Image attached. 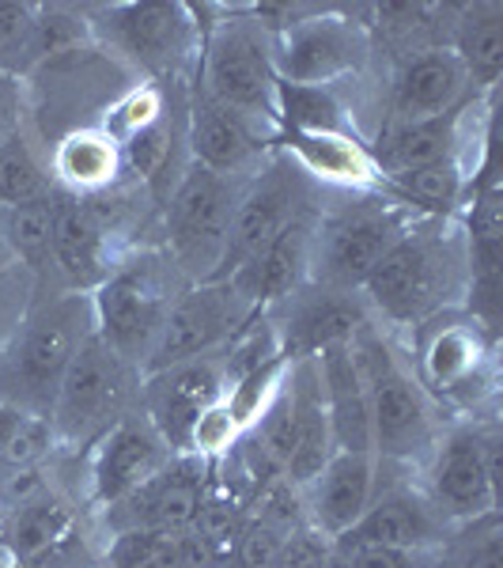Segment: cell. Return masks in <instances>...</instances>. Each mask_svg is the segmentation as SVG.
<instances>
[{
	"label": "cell",
	"mask_w": 503,
	"mask_h": 568,
	"mask_svg": "<svg viewBox=\"0 0 503 568\" xmlns=\"http://www.w3.org/2000/svg\"><path fill=\"white\" fill-rule=\"evenodd\" d=\"M239 190L243 179H227L189 163L167 201L160 205L155 243L175 262V270L186 277V284L219 277Z\"/></svg>",
	"instance_id": "obj_12"
},
{
	"label": "cell",
	"mask_w": 503,
	"mask_h": 568,
	"mask_svg": "<svg viewBox=\"0 0 503 568\" xmlns=\"http://www.w3.org/2000/svg\"><path fill=\"white\" fill-rule=\"evenodd\" d=\"M45 163H50L53 186L65 190V194L91 197L122 186V155H117V144L99 125L53 141L45 149Z\"/></svg>",
	"instance_id": "obj_29"
},
{
	"label": "cell",
	"mask_w": 503,
	"mask_h": 568,
	"mask_svg": "<svg viewBox=\"0 0 503 568\" xmlns=\"http://www.w3.org/2000/svg\"><path fill=\"white\" fill-rule=\"evenodd\" d=\"M99 568H219L194 530H117L99 538Z\"/></svg>",
	"instance_id": "obj_28"
},
{
	"label": "cell",
	"mask_w": 503,
	"mask_h": 568,
	"mask_svg": "<svg viewBox=\"0 0 503 568\" xmlns=\"http://www.w3.org/2000/svg\"><path fill=\"white\" fill-rule=\"evenodd\" d=\"M227 390L224 353L194 356V361L167 364L141 375V398L136 409L152 420L163 444L175 455H189V436L208 406H216Z\"/></svg>",
	"instance_id": "obj_16"
},
{
	"label": "cell",
	"mask_w": 503,
	"mask_h": 568,
	"mask_svg": "<svg viewBox=\"0 0 503 568\" xmlns=\"http://www.w3.org/2000/svg\"><path fill=\"white\" fill-rule=\"evenodd\" d=\"M500 420H446L413 470L420 493L446 527H465L500 511Z\"/></svg>",
	"instance_id": "obj_11"
},
{
	"label": "cell",
	"mask_w": 503,
	"mask_h": 568,
	"mask_svg": "<svg viewBox=\"0 0 503 568\" xmlns=\"http://www.w3.org/2000/svg\"><path fill=\"white\" fill-rule=\"evenodd\" d=\"M462 61L473 95H492L503 72V8L500 4H465L454 8L451 42Z\"/></svg>",
	"instance_id": "obj_30"
},
{
	"label": "cell",
	"mask_w": 503,
	"mask_h": 568,
	"mask_svg": "<svg viewBox=\"0 0 503 568\" xmlns=\"http://www.w3.org/2000/svg\"><path fill=\"white\" fill-rule=\"evenodd\" d=\"M470 80L451 45L401 53L387 88V118L382 122H424V118L454 114L470 103Z\"/></svg>",
	"instance_id": "obj_23"
},
{
	"label": "cell",
	"mask_w": 503,
	"mask_h": 568,
	"mask_svg": "<svg viewBox=\"0 0 503 568\" xmlns=\"http://www.w3.org/2000/svg\"><path fill=\"white\" fill-rule=\"evenodd\" d=\"M446 538H451V527L435 516V508L420 493L413 470L379 463V489H374L368 511L360 516V524L333 542H374L413 549V554H439Z\"/></svg>",
	"instance_id": "obj_18"
},
{
	"label": "cell",
	"mask_w": 503,
	"mask_h": 568,
	"mask_svg": "<svg viewBox=\"0 0 503 568\" xmlns=\"http://www.w3.org/2000/svg\"><path fill=\"white\" fill-rule=\"evenodd\" d=\"M8 270H16V258H12V251H8L4 235H0V277H4Z\"/></svg>",
	"instance_id": "obj_40"
},
{
	"label": "cell",
	"mask_w": 503,
	"mask_h": 568,
	"mask_svg": "<svg viewBox=\"0 0 503 568\" xmlns=\"http://www.w3.org/2000/svg\"><path fill=\"white\" fill-rule=\"evenodd\" d=\"M432 568H503L500 546V511L478 519V524L454 527Z\"/></svg>",
	"instance_id": "obj_35"
},
{
	"label": "cell",
	"mask_w": 503,
	"mask_h": 568,
	"mask_svg": "<svg viewBox=\"0 0 503 568\" xmlns=\"http://www.w3.org/2000/svg\"><path fill=\"white\" fill-rule=\"evenodd\" d=\"M250 318H258V311L246 304L232 281L186 284L171 304L167 318H163V329L155 337V349L144 372L194 361V356L224 353Z\"/></svg>",
	"instance_id": "obj_14"
},
{
	"label": "cell",
	"mask_w": 503,
	"mask_h": 568,
	"mask_svg": "<svg viewBox=\"0 0 503 568\" xmlns=\"http://www.w3.org/2000/svg\"><path fill=\"white\" fill-rule=\"evenodd\" d=\"M175 452L163 444V436L152 428V420L133 409L130 417L117 420L110 433H103L95 444L80 455V485L76 500L95 524L103 511L117 508L125 497H133L144 481H152L163 470Z\"/></svg>",
	"instance_id": "obj_13"
},
{
	"label": "cell",
	"mask_w": 503,
	"mask_h": 568,
	"mask_svg": "<svg viewBox=\"0 0 503 568\" xmlns=\"http://www.w3.org/2000/svg\"><path fill=\"white\" fill-rule=\"evenodd\" d=\"M141 398V372L122 361L95 334L72 356L53 406L45 414L58 459H80L99 436L130 417Z\"/></svg>",
	"instance_id": "obj_9"
},
{
	"label": "cell",
	"mask_w": 503,
	"mask_h": 568,
	"mask_svg": "<svg viewBox=\"0 0 503 568\" xmlns=\"http://www.w3.org/2000/svg\"><path fill=\"white\" fill-rule=\"evenodd\" d=\"M318 205H322V197H318L315 205H307L304 213L291 216L250 262L239 265V270L227 277L235 288H239V296L246 300V304L258 311V315L280 307L288 296H296V292L310 281Z\"/></svg>",
	"instance_id": "obj_22"
},
{
	"label": "cell",
	"mask_w": 503,
	"mask_h": 568,
	"mask_svg": "<svg viewBox=\"0 0 503 568\" xmlns=\"http://www.w3.org/2000/svg\"><path fill=\"white\" fill-rule=\"evenodd\" d=\"M280 136L250 122L239 110L216 103L189 84L186 91V152L189 163L227 179H250L277 152Z\"/></svg>",
	"instance_id": "obj_17"
},
{
	"label": "cell",
	"mask_w": 503,
	"mask_h": 568,
	"mask_svg": "<svg viewBox=\"0 0 503 568\" xmlns=\"http://www.w3.org/2000/svg\"><path fill=\"white\" fill-rule=\"evenodd\" d=\"M182 288H186V277L163 254L160 243L130 246L106 273V281L88 296L95 337L144 375L163 318Z\"/></svg>",
	"instance_id": "obj_6"
},
{
	"label": "cell",
	"mask_w": 503,
	"mask_h": 568,
	"mask_svg": "<svg viewBox=\"0 0 503 568\" xmlns=\"http://www.w3.org/2000/svg\"><path fill=\"white\" fill-rule=\"evenodd\" d=\"M470 284L473 262L462 216H417L379 258L371 277L363 281L360 296L374 326H382L401 342L446 311L465 307Z\"/></svg>",
	"instance_id": "obj_1"
},
{
	"label": "cell",
	"mask_w": 503,
	"mask_h": 568,
	"mask_svg": "<svg viewBox=\"0 0 503 568\" xmlns=\"http://www.w3.org/2000/svg\"><path fill=\"white\" fill-rule=\"evenodd\" d=\"M34 4H0V72L23 80L31 72Z\"/></svg>",
	"instance_id": "obj_36"
},
{
	"label": "cell",
	"mask_w": 503,
	"mask_h": 568,
	"mask_svg": "<svg viewBox=\"0 0 503 568\" xmlns=\"http://www.w3.org/2000/svg\"><path fill=\"white\" fill-rule=\"evenodd\" d=\"M417 383L446 420L496 417L500 361L496 334L470 311H446L401 337Z\"/></svg>",
	"instance_id": "obj_3"
},
{
	"label": "cell",
	"mask_w": 503,
	"mask_h": 568,
	"mask_svg": "<svg viewBox=\"0 0 503 568\" xmlns=\"http://www.w3.org/2000/svg\"><path fill=\"white\" fill-rule=\"evenodd\" d=\"M413 220V213H406L382 190L322 197L315 227V254H310V284L360 292L379 258Z\"/></svg>",
	"instance_id": "obj_10"
},
{
	"label": "cell",
	"mask_w": 503,
	"mask_h": 568,
	"mask_svg": "<svg viewBox=\"0 0 503 568\" xmlns=\"http://www.w3.org/2000/svg\"><path fill=\"white\" fill-rule=\"evenodd\" d=\"M277 329L280 353L288 361H307L329 345L352 342L363 326L374 323L360 292H337L322 284H304L296 296H288L280 307L265 311Z\"/></svg>",
	"instance_id": "obj_20"
},
{
	"label": "cell",
	"mask_w": 503,
	"mask_h": 568,
	"mask_svg": "<svg viewBox=\"0 0 503 568\" xmlns=\"http://www.w3.org/2000/svg\"><path fill=\"white\" fill-rule=\"evenodd\" d=\"M280 20L273 31V65L280 84L341 88L360 80L374 61V34L368 20L349 8H269ZM261 16V12H258Z\"/></svg>",
	"instance_id": "obj_8"
},
{
	"label": "cell",
	"mask_w": 503,
	"mask_h": 568,
	"mask_svg": "<svg viewBox=\"0 0 503 568\" xmlns=\"http://www.w3.org/2000/svg\"><path fill=\"white\" fill-rule=\"evenodd\" d=\"M53 175L45 152L39 149L27 130H16L0 144V209L8 205H23V201H39L45 194H53Z\"/></svg>",
	"instance_id": "obj_33"
},
{
	"label": "cell",
	"mask_w": 503,
	"mask_h": 568,
	"mask_svg": "<svg viewBox=\"0 0 503 568\" xmlns=\"http://www.w3.org/2000/svg\"><path fill=\"white\" fill-rule=\"evenodd\" d=\"M23 125H27L23 80L4 77V72H0V144H4L16 130H23Z\"/></svg>",
	"instance_id": "obj_39"
},
{
	"label": "cell",
	"mask_w": 503,
	"mask_h": 568,
	"mask_svg": "<svg viewBox=\"0 0 503 568\" xmlns=\"http://www.w3.org/2000/svg\"><path fill=\"white\" fill-rule=\"evenodd\" d=\"M95 45H103L133 80L182 84L194 77L201 53V12L189 4L136 0V4L88 8Z\"/></svg>",
	"instance_id": "obj_7"
},
{
	"label": "cell",
	"mask_w": 503,
	"mask_h": 568,
	"mask_svg": "<svg viewBox=\"0 0 503 568\" xmlns=\"http://www.w3.org/2000/svg\"><path fill=\"white\" fill-rule=\"evenodd\" d=\"M122 254V243L106 232L88 197L53 190V281L58 288L91 296Z\"/></svg>",
	"instance_id": "obj_21"
},
{
	"label": "cell",
	"mask_w": 503,
	"mask_h": 568,
	"mask_svg": "<svg viewBox=\"0 0 503 568\" xmlns=\"http://www.w3.org/2000/svg\"><path fill=\"white\" fill-rule=\"evenodd\" d=\"M349 345L360 364L363 390H368L374 459L398 466V470H417L443 433L446 417L417 383L409 353L398 337L368 323Z\"/></svg>",
	"instance_id": "obj_2"
},
{
	"label": "cell",
	"mask_w": 503,
	"mask_h": 568,
	"mask_svg": "<svg viewBox=\"0 0 503 568\" xmlns=\"http://www.w3.org/2000/svg\"><path fill=\"white\" fill-rule=\"evenodd\" d=\"M208 481H213V463L197 455H175L133 497L95 519L99 538L117 535V530H189Z\"/></svg>",
	"instance_id": "obj_19"
},
{
	"label": "cell",
	"mask_w": 503,
	"mask_h": 568,
	"mask_svg": "<svg viewBox=\"0 0 503 568\" xmlns=\"http://www.w3.org/2000/svg\"><path fill=\"white\" fill-rule=\"evenodd\" d=\"M465 125H470V103L459 106L454 114L424 118V122H379V130L368 136V152L374 168H379V182L406 175V171L435 168V163L446 160H459L470 171V163L462 160Z\"/></svg>",
	"instance_id": "obj_25"
},
{
	"label": "cell",
	"mask_w": 503,
	"mask_h": 568,
	"mask_svg": "<svg viewBox=\"0 0 503 568\" xmlns=\"http://www.w3.org/2000/svg\"><path fill=\"white\" fill-rule=\"evenodd\" d=\"M277 130L285 133H356L363 136L352 106L333 88H277Z\"/></svg>",
	"instance_id": "obj_32"
},
{
	"label": "cell",
	"mask_w": 503,
	"mask_h": 568,
	"mask_svg": "<svg viewBox=\"0 0 503 568\" xmlns=\"http://www.w3.org/2000/svg\"><path fill=\"white\" fill-rule=\"evenodd\" d=\"M216 20L201 23V53L194 88L216 103L239 110L250 122L277 130V65H273V31L258 8H208Z\"/></svg>",
	"instance_id": "obj_5"
},
{
	"label": "cell",
	"mask_w": 503,
	"mask_h": 568,
	"mask_svg": "<svg viewBox=\"0 0 503 568\" xmlns=\"http://www.w3.org/2000/svg\"><path fill=\"white\" fill-rule=\"evenodd\" d=\"M349 568H432L435 554H413V549L374 546V542H333Z\"/></svg>",
	"instance_id": "obj_37"
},
{
	"label": "cell",
	"mask_w": 503,
	"mask_h": 568,
	"mask_svg": "<svg viewBox=\"0 0 503 568\" xmlns=\"http://www.w3.org/2000/svg\"><path fill=\"white\" fill-rule=\"evenodd\" d=\"M326 568H349V565H345V557L333 549V554H329V561H326Z\"/></svg>",
	"instance_id": "obj_41"
},
{
	"label": "cell",
	"mask_w": 503,
	"mask_h": 568,
	"mask_svg": "<svg viewBox=\"0 0 503 568\" xmlns=\"http://www.w3.org/2000/svg\"><path fill=\"white\" fill-rule=\"evenodd\" d=\"M318 197H322V190L310 186L285 152L280 149L273 152L250 179H243L239 201H235V216H232V235H227V254H224V265H219L216 281L232 277V273L250 262L291 216L304 213L307 205H315Z\"/></svg>",
	"instance_id": "obj_15"
},
{
	"label": "cell",
	"mask_w": 503,
	"mask_h": 568,
	"mask_svg": "<svg viewBox=\"0 0 503 568\" xmlns=\"http://www.w3.org/2000/svg\"><path fill=\"white\" fill-rule=\"evenodd\" d=\"M329 554H333V542H329V538L318 535L315 527H299L288 535L277 568H326Z\"/></svg>",
	"instance_id": "obj_38"
},
{
	"label": "cell",
	"mask_w": 503,
	"mask_h": 568,
	"mask_svg": "<svg viewBox=\"0 0 503 568\" xmlns=\"http://www.w3.org/2000/svg\"><path fill=\"white\" fill-rule=\"evenodd\" d=\"M374 489H379L374 452H333L322 470L299 489L307 527H315L318 535L333 542V538H341L345 530L360 524Z\"/></svg>",
	"instance_id": "obj_24"
},
{
	"label": "cell",
	"mask_w": 503,
	"mask_h": 568,
	"mask_svg": "<svg viewBox=\"0 0 503 568\" xmlns=\"http://www.w3.org/2000/svg\"><path fill=\"white\" fill-rule=\"evenodd\" d=\"M291 530H299V527H288L273 516H261V511H246L239 535L227 546L224 565L219 568H277L280 549H285Z\"/></svg>",
	"instance_id": "obj_34"
},
{
	"label": "cell",
	"mask_w": 503,
	"mask_h": 568,
	"mask_svg": "<svg viewBox=\"0 0 503 568\" xmlns=\"http://www.w3.org/2000/svg\"><path fill=\"white\" fill-rule=\"evenodd\" d=\"M318 383H322V402L329 414V433H333L337 452H371V414L368 390H363L360 364L352 356V345H329L315 356Z\"/></svg>",
	"instance_id": "obj_27"
},
{
	"label": "cell",
	"mask_w": 503,
	"mask_h": 568,
	"mask_svg": "<svg viewBox=\"0 0 503 568\" xmlns=\"http://www.w3.org/2000/svg\"><path fill=\"white\" fill-rule=\"evenodd\" d=\"M95 334L84 292H34L23 323L0 353V402L45 417L72 356Z\"/></svg>",
	"instance_id": "obj_4"
},
{
	"label": "cell",
	"mask_w": 503,
	"mask_h": 568,
	"mask_svg": "<svg viewBox=\"0 0 503 568\" xmlns=\"http://www.w3.org/2000/svg\"><path fill=\"white\" fill-rule=\"evenodd\" d=\"M0 235L16 265H23L39 292H58L53 281V194L0 209Z\"/></svg>",
	"instance_id": "obj_31"
},
{
	"label": "cell",
	"mask_w": 503,
	"mask_h": 568,
	"mask_svg": "<svg viewBox=\"0 0 503 568\" xmlns=\"http://www.w3.org/2000/svg\"><path fill=\"white\" fill-rule=\"evenodd\" d=\"M277 149L322 194H371L379 190L368 141L356 133H285Z\"/></svg>",
	"instance_id": "obj_26"
}]
</instances>
